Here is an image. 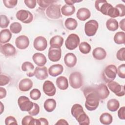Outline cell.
Wrapping results in <instances>:
<instances>
[{"label": "cell", "mask_w": 125, "mask_h": 125, "mask_svg": "<svg viewBox=\"0 0 125 125\" xmlns=\"http://www.w3.org/2000/svg\"><path fill=\"white\" fill-rule=\"evenodd\" d=\"M56 125H68V123L64 119H60L59 120L56 124Z\"/></svg>", "instance_id": "obj_54"}, {"label": "cell", "mask_w": 125, "mask_h": 125, "mask_svg": "<svg viewBox=\"0 0 125 125\" xmlns=\"http://www.w3.org/2000/svg\"><path fill=\"white\" fill-rule=\"evenodd\" d=\"M42 89L44 93L48 96H53L56 93V88L54 83L48 80L44 82Z\"/></svg>", "instance_id": "obj_16"}, {"label": "cell", "mask_w": 125, "mask_h": 125, "mask_svg": "<svg viewBox=\"0 0 125 125\" xmlns=\"http://www.w3.org/2000/svg\"><path fill=\"white\" fill-rule=\"evenodd\" d=\"M80 42V40L78 35L76 34H71L67 38L65 45L66 48L72 50L77 47Z\"/></svg>", "instance_id": "obj_7"}, {"label": "cell", "mask_w": 125, "mask_h": 125, "mask_svg": "<svg viewBox=\"0 0 125 125\" xmlns=\"http://www.w3.org/2000/svg\"><path fill=\"white\" fill-rule=\"evenodd\" d=\"M117 68L115 65L110 64L107 66L104 70L102 77L106 83L113 81L116 77Z\"/></svg>", "instance_id": "obj_3"}, {"label": "cell", "mask_w": 125, "mask_h": 125, "mask_svg": "<svg viewBox=\"0 0 125 125\" xmlns=\"http://www.w3.org/2000/svg\"><path fill=\"white\" fill-rule=\"evenodd\" d=\"M107 15L114 18L120 16V13L118 9L116 7H113L112 6L108 10Z\"/></svg>", "instance_id": "obj_38"}, {"label": "cell", "mask_w": 125, "mask_h": 125, "mask_svg": "<svg viewBox=\"0 0 125 125\" xmlns=\"http://www.w3.org/2000/svg\"><path fill=\"white\" fill-rule=\"evenodd\" d=\"M0 104H1V105H0V107H1V112H0V114H1L2 112V111H3V110L4 109V108H2V107L3 106V104H2V103H0Z\"/></svg>", "instance_id": "obj_57"}, {"label": "cell", "mask_w": 125, "mask_h": 125, "mask_svg": "<svg viewBox=\"0 0 125 125\" xmlns=\"http://www.w3.org/2000/svg\"><path fill=\"white\" fill-rule=\"evenodd\" d=\"M12 37L11 32L7 29L2 30L0 33V42L4 43L8 42Z\"/></svg>", "instance_id": "obj_28"}, {"label": "cell", "mask_w": 125, "mask_h": 125, "mask_svg": "<svg viewBox=\"0 0 125 125\" xmlns=\"http://www.w3.org/2000/svg\"><path fill=\"white\" fill-rule=\"evenodd\" d=\"M112 6V5L105 0H97L95 3L96 9L105 15H107L108 10Z\"/></svg>", "instance_id": "obj_12"}, {"label": "cell", "mask_w": 125, "mask_h": 125, "mask_svg": "<svg viewBox=\"0 0 125 125\" xmlns=\"http://www.w3.org/2000/svg\"><path fill=\"white\" fill-rule=\"evenodd\" d=\"M34 62L39 66H43L46 63V57L42 53H36L32 57Z\"/></svg>", "instance_id": "obj_21"}, {"label": "cell", "mask_w": 125, "mask_h": 125, "mask_svg": "<svg viewBox=\"0 0 125 125\" xmlns=\"http://www.w3.org/2000/svg\"><path fill=\"white\" fill-rule=\"evenodd\" d=\"M69 81L70 86L75 89L80 88L83 84V76L79 72L72 73L69 77Z\"/></svg>", "instance_id": "obj_4"}, {"label": "cell", "mask_w": 125, "mask_h": 125, "mask_svg": "<svg viewBox=\"0 0 125 125\" xmlns=\"http://www.w3.org/2000/svg\"><path fill=\"white\" fill-rule=\"evenodd\" d=\"M41 96V93L40 91L36 88L32 89L30 92V97L34 100H38Z\"/></svg>", "instance_id": "obj_39"}, {"label": "cell", "mask_w": 125, "mask_h": 125, "mask_svg": "<svg viewBox=\"0 0 125 125\" xmlns=\"http://www.w3.org/2000/svg\"><path fill=\"white\" fill-rule=\"evenodd\" d=\"M33 86L32 81L28 78L22 79L19 83V88L21 91H27Z\"/></svg>", "instance_id": "obj_20"}, {"label": "cell", "mask_w": 125, "mask_h": 125, "mask_svg": "<svg viewBox=\"0 0 125 125\" xmlns=\"http://www.w3.org/2000/svg\"><path fill=\"white\" fill-rule=\"evenodd\" d=\"M43 105L44 108L46 111L51 112L55 109L56 106V102L53 99H48L44 102Z\"/></svg>", "instance_id": "obj_29"}, {"label": "cell", "mask_w": 125, "mask_h": 125, "mask_svg": "<svg viewBox=\"0 0 125 125\" xmlns=\"http://www.w3.org/2000/svg\"><path fill=\"white\" fill-rule=\"evenodd\" d=\"M4 5L8 8H13L17 4L18 0H3Z\"/></svg>", "instance_id": "obj_42"}, {"label": "cell", "mask_w": 125, "mask_h": 125, "mask_svg": "<svg viewBox=\"0 0 125 125\" xmlns=\"http://www.w3.org/2000/svg\"><path fill=\"white\" fill-rule=\"evenodd\" d=\"M5 124L6 125H18L16 119L13 116H8L5 120Z\"/></svg>", "instance_id": "obj_47"}, {"label": "cell", "mask_w": 125, "mask_h": 125, "mask_svg": "<svg viewBox=\"0 0 125 125\" xmlns=\"http://www.w3.org/2000/svg\"><path fill=\"white\" fill-rule=\"evenodd\" d=\"M62 56V50L60 48L50 47L48 50V57L49 59L53 62L59 61Z\"/></svg>", "instance_id": "obj_15"}, {"label": "cell", "mask_w": 125, "mask_h": 125, "mask_svg": "<svg viewBox=\"0 0 125 125\" xmlns=\"http://www.w3.org/2000/svg\"><path fill=\"white\" fill-rule=\"evenodd\" d=\"M107 86L109 89L117 96L122 97L125 95L124 85H121L116 82L113 81L107 83Z\"/></svg>", "instance_id": "obj_10"}, {"label": "cell", "mask_w": 125, "mask_h": 125, "mask_svg": "<svg viewBox=\"0 0 125 125\" xmlns=\"http://www.w3.org/2000/svg\"><path fill=\"white\" fill-rule=\"evenodd\" d=\"M92 88L98 96L100 99L104 100L106 99L110 94L107 86L104 83L100 84L99 85Z\"/></svg>", "instance_id": "obj_11"}, {"label": "cell", "mask_w": 125, "mask_h": 125, "mask_svg": "<svg viewBox=\"0 0 125 125\" xmlns=\"http://www.w3.org/2000/svg\"><path fill=\"white\" fill-rule=\"evenodd\" d=\"M75 11V8L74 5L68 4L64 5L61 8V12L62 15L65 16H69L73 15Z\"/></svg>", "instance_id": "obj_30"}, {"label": "cell", "mask_w": 125, "mask_h": 125, "mask_svg": "<svg viewBox=\"0 0 125 125\" xmlns=\"http://www.w3.org/2000/svg\"><path fill=\"white\" fill-rule=\"evenodd\" d=\"M99 27L98 22L94 20L87 21L84 25V32L88 37H91L96 34Z\"/></svg>", "instance_id": "obj_6"}, {"label": "cell", "mask_w": 125, "mask_h": 125, "mask_svg": "<svg viewBox=\"0 0 125 125\" xmlns=\"http://www.w3.org/2000/svg\"><path fill=\"white\" fill-rule=\"evenodd\" d=\"M10 29L11 32L14 34L19 33L21 29L22 26L21 23L18 22H14L11 24L10 26Z\"/></svg>", "instance_id": "obj_37"}, {"label": "cell", "mask_w": 125, "mask_h": 125, "mask_svg": "<svg viewBox=\"0 0 125 125\" xmlns=\"http://www.w3.org/2000/svg\"><path fill=\"white\" fill-rule=\"evenodd\" d=\"M32 116H29L27 115L23 117V118L22 119L21 121V124L22 125H30L31 121L33 119V118L32 117Z\"/></svg>", "instance_id": "obj_50"}, {"label": "cell", "mask_w": 125, "mask_h": 125, "mask_svg": "<svg viewBox=\"0 0 125 125\" xmlns=\"http://www.w3.org/2000/svg\"><path fill=\"white\" fill-rule=\"evenodd\" d=\"M60 7V5L51 4L46 9V14L47 16L52 19H57L62 17Z\"/></svg>", "instance_id": "obj_5"}, {"label": "cell", "mask_w": 125, "mask_h": 125, "mask_svg": "<svg viewBox=\"0 0 125 125\" xmlns=\"http://www.w3.org/2000/svg\"><path fill=\"white\" fill-rule=\"evenodd\" d=\"M10 21L8 18L4 15H0V27L4 28L8 27Z\"/></svg>", "instance_id": "obj_41"}, {"label": "cell", "mask_w": 125, "mask_h": 125, "mask_svg": "<svg viewBox=\"0 0 125 125\" xmlns=\"http://www.w3.org/2000/svg\"><path fill=\"white\" fill-rule=\"evenodd\" d=\"M34 76L39 80H43L46 79L48 76L47 68L45 66H37L34 71Z\"/></svg>", "instance_id": "obj_18"}, {"label": "cell", "mask_w": 125, "mask_h": 125, "mask_svg": "<svg viewBox=\"0 0 125 125\" xmlns=\"http://www.w3.org/2000/svg\"><path fill=\"white\" fill-rule=\"evenodd\" d=\"M72 116L81 125H87L90 124L88 116L84 112L82 106L78 104H74L71 109Z\"/></svg>", "instance_id": "obj_2"}, {"label": "cell", "mask_w": 125, "mask_h": 125, "mask_svg": "<svg viewBox=\"0 0 125 125\" xmlns=\"http://www.w3.org/2000/svg\"><path fill=\"white\" fill-rule=\"evenodd\" d=\"M63 72V66L60 64H55L51 65L48 69L49 74L52 77H56Z\"/></svg>", "instance_id": "obj_24"}, {"label": "cell", "mask_w": 125, "mask_h": 125, "mask_svg": "<svg viewBox=\"0 0 125 125\" xmlns=\"http://www.w3.org/2000/svg\"><path fill=\"white\" fill-rule=\"evenodd\" d=\"M86 101L85 106L89 111L95 110L99 106L100 99L92 87L85 88L83 90Z\"/></svg>", "instance_id": "obj_1"}, {"label": "cell", "mask_w": 125, "mask_h": 125, "mask_svg": "<svg viewBox=\"0 0 125 125\" xmlns=\"http://www.w3.org/2000/svg\"><path fill=\"white\" fill-rule=\"evenodd\" d=\"M112 116L108 113H104L100 117V121L103 125H110L112 122Z\"/></svg>", "instance_id": "obj_33"}, {"label": "cell", "mask_w": 125, "mask_h": 125, "mask_svg": "<svg viewBox=\"0 0 125 125\" xmlns=\"http://www.w3.org/2000/svg\"><path fill=\"white\" fill-rule=\"evenodd\" d=\"M64 25L67 29L70 30H73L77 27L78 23L75 19L69 18L65 20Z\"/></svg>", "instance_id": "obj_34"}, {"label": "cell", "mask_w": 125, "mask_h": 125, "mask_svg": "<svg viewBox=\"0 0 125 125\" xmlns=\"http://www.w3.org/2000/svg\"><path fill=\"white\" fill-rule=\"evenodd\" d=\"M125 33L124 32H118L114 36V42L118 44H124L125 42Z\"/></svg>", "instance_id": "obj_35"}, {"label": "cell", "mask_w": 125, "mask_h": 125, "mask_svg": "<svg viewBox=\"0 0 125 125\" xmlns=\"http://www.w3.org/2000/svg\"><path fill=\"white\" fill-rule=\"evenodd\" d=\"M39 120L41 123V125H48L49 124L48 121L47 119L44 118H41L39 119Z\"/></svg>", "instance_id": "obj_53"}, {"label": "cell", "mask_w": 125, "mask_h": 125, "mask_svg": "<svg viewBox=\"0 0 125 125\" xmlns=\"http://www.w3.org/2000/svg\"><path fill=\"white\" fill-rule=\"evenodd\" d=\"M24 2L28 8L33 9L36 6L37 1L35 0H25Z\"/></svg>", "instance_id": "obj_48"}, {"label": "cell", "mask_w": 125, "mask_h": 125, "mask_svg": "<svg viewBox=\"0 0 125 125\" xmlns=\"http://www.w3.org/2000/svg\"><path fill=\"white\" fill-rule=\"evenodd\" d=\"M92 55L93 57L96 60H102L106 57V52L104 48L99 47L95 48L93 50Z\"/></svg>", "instance_id": "obj_26"}, {"label": "cell", "mask_w": 125, "mask_h": 125, "mask_svg": "<svg viewBox=\"0 0 125 125\" xmlns=\"http://www.w3.org/2000/svg\"><path fill=\"white\" fill-rule=\"evenodd\" d=\"M6 96V91L4 88L2 87H0V99H1L5 98Z\"/></svg>", "instance_id": "obj_52"}, {"label": "cell", "mask_w": 125, "mask_h": 125, "mask_svg": "<svg viewBox=\"0 0 125 125\" xmlns=\"http://www.w3.org/2000/svg\"><path fill=\"white\" fill-rule=\"evenodd\" d=\"M117 73L119 77L124 79L125 78V64L120 65L117 68Z\"/></svg>", "instance_id": "obj_44"}, {"label": "cell", "mask_w": 125, "mask_h": 125, "mask_svg": "<svg viewBox=\"0 0 125 125\" xmlns=\"http://www.w3.org/2000/svg\"><path fill=\"white\" fill-rule=\"evenodd\" d=\"M10 82L9 78L3 74H0V85H5L9 83Z\"/></svg>", "instance_id": "obj_46"}, {"label": "cell", "mask_w": 125, "mask_h": 125, "mask_svg": "<svg viewBox=\"0 0 125 125\" xmlns=\"http://www.w3.org/2000/svg\"><path fill=\"white\" fill-rule=\"evenodd\" d=\"M22 70L26 72V75L29 77L34 76V65L29 62H24L21 65Z\"/></svg>", "instance_id": "obj_25"}, {"label": "cell", "mask_w": 125, "mask_h": 125, "mask_svg": "<svg viewBox=\"0 0 125 125\" xmlns=\"http://www.w3.org/2000/svg\"><path fill=\"white\" fill-rule=\"evenodd\" d=\"M120 106V103L119 101L115 99H112L109 100L107 103V107L109 110L114 112L117 111Z\"/></svg>", "instance_id": "obj_31"}, {"label": "cell", "mask_w": 125, "mask_h": 125, "mask_svg": "<svg viewBox=\"0 0 125 125\" xmlns=\"http://www.w3.org/2000/svg\"><path fill=\"white\" fill-rule=\"evenodd\" d=\"M118 117L121 120L125 119V107L123 106L121 107L118 111Z\"/></svg>", "instance_id": "obj_51"}, {"label": "cell", "mask_w": 125, "mask_h": 125, "mask_svg": "<svg viewBox=\"0 0 125 125\" xmlns=\"http://www.w3.org/2000/svg\"><path fill=\"white\" fill-rule=\"evenodd\" d=\"M56 2L55 0H38L37 1L38 5L42 8H45L48 7L51 4H53V3Z\"/></svg>", "instance_id": "obj_40"}, {"label": "cell", "mask_w": 125, "mask_h": 125, "mask_svg": "<svg viewBox=\"0 0 125 125\" xmlns=\"http://www.w3.org/2000/svg\"><path fill=\"white\" fill-rule=\"evenodd\" d=\"M16 47L20 49H25L29 46V40L25 35H21L18 37L15 41Z\"/></svg>", "instance_id": "obj_17"}, {"label": "cell", "mask_w": 125, "mask_h": 125, "mask_svg": "<svg viewBox=\"0 0 125 125\" xmlns=\"http://www.w3.org/2000/svg\"><path fill=\"white\" fill-rule=\"evenodd\" d=\"M56 85L61 90H65L68 87V83L67 78L64 76H60L56 79Z\"/></svg>", "instance_id": "obj_27"}, {"label": "cell", "mask_w": 125, "mask_h": 125, "mask_svg": "<svg viewBox=\"0 0 125 125\" xmlns=\"http://www.w3.org/2000/svg\"><path fill=\"white\" fill-rule=\"evenodd\" d=\"M125 19H123L121 21H120L119 25L120 27V28L123 30L124 31H125Z\"/></svg>", "instance_id": "obj_55"}, {"label": "cell", "mask_w": 125, "mask_h": 125, "mask_svg": "<svg viewBox=\"0 0 125 125\" xmlns=\"http://www.w3.org/2000/svg\"><path fill=\"white\" fill-rule=\"evenodd\" d=\"M18 104L20 109L22 111H29L33 107V103L25 96H20L18 99Z\"/></svg>", "instance_id": "obj_8"}, {"label": "cell", "mask_w": 125, "mask_h": 125, "mask_svg": "<svg viewBox=\"0 0 125 125\" xmlns=\"http://www.w3.org/2000/svg\"><path fill=\"white\" fill-rule=\"evenodd\" d=\"M77 18L80 21H84L89 19L91 16L90 11L86 8H80L76 14Z\"/></svg>", "instance_id": "obj_23"}, {"label": "cell", "mask_w": 125, "mask_h": 125, "mask_svg": "<svg viewBox=\"0 0 125 125\" xmlns=\"http://www.w3.org/2000/svg\"><path fill=\"white\" fill-rule=\"evenodd\" d=\"M125 48L123 47L120 49L118 51L117 53L116 57L119 60L124 61L125 60Z\"/></svg>", "instance_id": "obj_45"}, {"label": "cell", "mask_w": 125, "mask_h": 125, "mask_svg": "<svg viewBox=\"0 0 125 125\" xmlns=\"http://www.w3.org/2000/svg\"><path fill=\"white\" fill-rule=\"evenodd\" d=\"M33 45L37 50L43 51L46 48L47 46V40L42 36H38L35 39Z\"/></svg>", "instance_id": "obj_13"}, {"label": "cell", "mask_w": 125, "mask_h": 125, "mask_svg": "<svg viewBox=\"0 0 125 125\" xmlns=\"http://www.w3.org/2000/svg\"><path fill=\"white\" fill-rule=\"evenodd\" d=\"M79 48L80 52L84 54H86L89 53L91 48L90 44L85 42H82L79 44Z\"/></svg>", "instance_id": "obj_36"}, {"label": "cell", "mask_w": 125, "mask_h": 125, "mask_svg": "<svg viewBox=\"0 0 125 125\" xmlns=\"http://www.w3.org/2000/svg\"><path fill=\"white\" fill-rule=\"evenodd\" d=\"M16 18L18 20L24 23H29L33 19L32 13L26 10H20L17 12Z\"/></svg>", "instance_id": "obj_9"}, {"label": "cell", "mask_w": 125, "mask_h": 125, "mask_svg": "<svg viewBox=\"0 0 125 125\" xmlns=\"http://www.w3.org/2000/svg\"><path fill=\"white\" fill-rule=\"evenodd\" d=\"M65 2L66 3V4H68V5H72L75 2H81V1H76V0H65Z\"/></svg>", "instance_id": "obj_56"}, {"label": "cell", "mask_w": 125, "mask_h": 125, "mask_svg": "<svg viewBox=\"0 0 125 125\" xmlns=\"http://www.w3.org/2000/svg\"><path fill=\"white\" fill-rule=\"evenodd\" d=\"M106 26L107 29L109 31H114L118 28V22L116 20L111 18L106 21Z\"/></svg>", "instance_id": "obj_32"}, {"label": "cell", "mask_w": 125, "mask_h": 125, "mask_svg": "<svg viewBox=\"0 0 125 125\" xmlns=\"http://www.w3.org/2000/svg\"><path fill=\"white\" fill-rule=\"evenodd\" d=\"M0 51L6 57L13 56L16 54L15 47L9 43L0 45Z\"/></svg>", "instance_id": "obj_14"}, {"label": "cell", "mask_w": 125, "mask_h": 125, "mask_svg": "<svg viewBox=\"0 0 125 125\" xmlns=\"http://www.w3.org/2000/svg\"><path fill=\"white\" fill-rule=\"evenodd\" d=\"M120 13V17H124L125 15V6L123 4H119L116 5Z\"/></svg>", "instance_id": "obj_49"}, {"label": "cell", "mask_w": 125, "mask_h": 125, "mask_svg": "<svg viewBox=\"0 0 125 125\" xmlns=\"http://www.w3.org/2000/svg\"><path fill=\"white\" fill-rule=\"evenodd\" d=\"M63 42V39L62 37L56 35L53 36L50 40L49 44L50 47L55 48H60L62 45Z\"/></svg>", "instance_id": "obj_22"}, {"label": "cell", "mask_w": 125, "mask_h": 125, "mask_svg": "<svg viewBox=\"0 0 125 125\" xmlns=\"http://www.w3.org/2000/svg\"><path fill=\"white\" fill-rule=\"evenodd\" d=\"M77 58L75 55L72 53H67L64 58L65 64L68 67H73L77 63Z\"/></svg>", "instance_id": "obj_19"}, {"label": "cell", "mask_w": 125, "mask_h": 125, "mask_svg": "<svg viewBox=\"0 0 125 125\" xmlns=\"http://www.w3.org/2000/svg\"><path fill=\"white\" fill-rule=\"evenodd\" d=\"M28 112L31 116H36L38 115L40 112V107L39 105L35 103H33V107Z\"/></svg>", "instance_id": "obj_43"}]
</instances>
